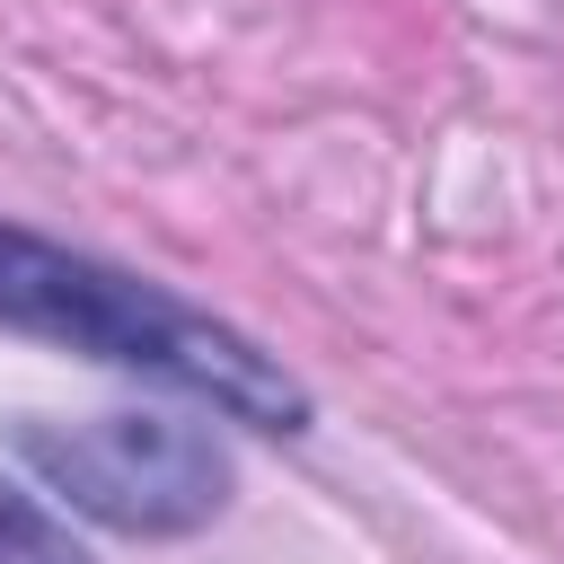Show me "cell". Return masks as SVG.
<instances>
[{
    "label": "cell",
    "instance_id": "obj_2",
    "mask_svg": "<svg viewBox=\"0 0 564 564\" xmlns=\"http://www.w3.org/2000/svg\"><path fill=\"white\" fill-rule=\"evenodd\" d=\"M26 467L88 520L123 538H185L229 502V449L176 414H97V423H26Z\"/></svg>",
    "mask_w": 564,
    "mask_h": 564
},
{
    "label": "cell",
    "instance_id": "obj_3",
    "mask_svg": "<svg viewBox=\"0 0 564 564\" xmlns=\"http://www.w3.org/2000/svg\"><path fill=\"white\" fill-rule=\"evenodd\" d=\"M0 564H88V555H79V538H70L35 494H18V485L0 476Z\"/></svg>",
    "mask_w": 564,
    "mask_h": 564
},
{
    "label": "cell",
    "instance_id": "obj_1",
    "mask_svg": "<svg viewBox=\"0 0 564 564\" xmlns=\"http://www.w3.org/2000/svg\"><path fill=\"white\" fill-rule=\"evenodd\" d=\"M0 326L70 344V352L141 370V379H167V388H185L212 414L256 423V432H300L308 423V388L273 352H256L238 326H220L212 308L106 264V256L35 238L18 220H0Z\"/></svg>",
    "mask_w": 564,
    "mask_h": 564
}]
</instances>
